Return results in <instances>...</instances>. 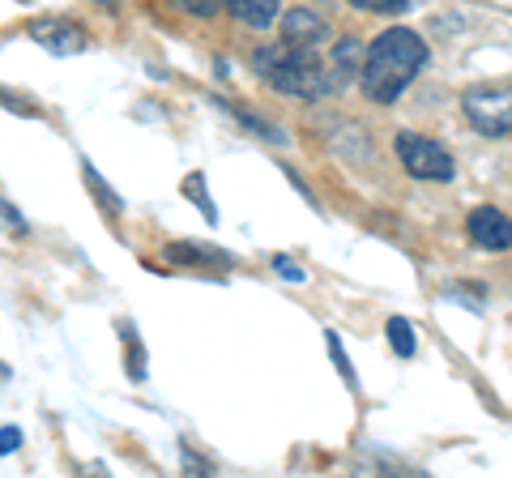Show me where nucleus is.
Instances as JSON below:
<instances>
[{"instance_id": "obj_1", "label": "nucleus", "mask_w": 512, "mask_h": 478, "mask_svg": "<svg viewBox=\"0 0 512 478\" xmlns=\"http://www.w3.org/2000/svg\"><path fill=\"white\" fill-rule=\"evenodd\" d=\"M427 65V43L414 30H384V35L367 47L359 86L372 103H393L414 77Z\"/></svg>"}, {"instance_id": "obj_16", "label": "nucleus", "mask_w": 512, "mask_h": 478, "mask_svg": "<svg viewBox=\"0 0 512 478\" xmlns=\"http://www.w3.org/2000/svg\"><path fill=\"white\" fill-rule=\"evenodd\" d=\"M180 9H188V13H197V18H214V13L227 5V0H175Z\"/></svg>"}, {"instance_id": "obj_8", "label": "nucleus", "mask_w": 512, "mask_h": 478, "mask_svg": "<svg viewBox=\"0 0 512 478\" xmlns=\"http://www.w3.org/2000/svg\"><path fill=\"white\" fill-rule=\"evenodd\" d=\"M227 9L235 22H244L252 30L274 26V18H278V0H227Z\"/></svg>"}, {"instance_id": "obj_11", "label": "nucleus", "mask_w": 512, "mask_h": 478, "mask_svg": "<svg viewBox=\"0 0 512 478\" xmlns=\"http://www.w3.org/2000/svg\"><path fill=\"white\" fill-rule=\"evenodd\" d=\"M355 60H359V43L355 39H342L338 47H333V73L346 77L350 69H355Z\"/></svg>"}, {"instance_id": "obj_19", "label": "nucleus", "mask_w": 512, "mask_h": 478, "mask_svg": "<svg viewBox=\"0 0 512 478\" xmlns=\"http://www.w3.org/2000/svg\"><path fill=\"white\" fill-rule=\"evenodd\" d=\"M22 444V432L18 427H5V432H0V453H13Z\"/></svg>"}, {"instance_id": "obj_2", "label": "nucleus", "mask_w": 512, "mask_h": 478, "mask_svg": "<svg viewBox=\"0 0 512 478\" xmlns=\"http://www.w3.org/2000/svg\"><path fill=\"white\" fill-rule=\"evenodd\" d=\"M256 69L269 77V86L291 94V99H325V94L338 86V77H333L325 65L316 60V52H295V47H265V52H256Z\"/></svg>"}, {"instance_id": "obj_18", "label": "nucleus", "mask_w": 512, "mask_h": 478, "mask_svg": "<svg viewBox=\"0 0 512 478\" xmlns=\"http://www.w3.org/2000/svg\"><path fill=\"white\" fill-rule=\"evenodd\" d=\"M274 269H278L282 278H291V282H303V269H299V265H295L291 257H278V261H274Z\"/></svg>"}, {"instance_id": "obj_5", "label": "nucleus", "mask_w": 512, "mask_h": 478, "mask_svg": "<svg viewBox=\"0 0 512 478\" xmlns=\"http://www.w3.org/2000/svg\"><path fill=\"white\" fill-rule=\"evenodd\" d=\"M466 231L478 248H487V252H504L512 248V218L500 214V210H491V205H483V210H474L470 222H466Z\"/></svg>"}, {"instance_id": "obj_6", "label": "nucleus", "mask_w": 512, "mask_h": 478, "mask_svg": "<svg viewBox=\"0 0 512 478\" xmlns=\"http://www.w3.org/2000/svg\"><path fill=\"white\" fill-rule=\"evenodd\" d=\"M325 39H329V26L312 9H291L282 18V43L295 47V52H316Z\"/></svg>"}, {"instance_id": "obj_4", "label": "nucleus", "mask_w": 512, "mask_h": 478, "mask_svg": "<svg viewBox=\"0 0 512 478\" xmlns=\"http://www.w3.org/2000/svg\"><path fill=\"white\" fill-rule=\"evenodd\" d=\"M397 154H402V167L414 180H453L457 163L440 141L419 137V133H397Z\"/></svg>"}, {"instance_id": "obj_13", "label": "nucleus", "mask_w": 512, "mask_h": 478, "mask_svg": "<svg viewBox=\"0 0 512 478\" xmlns=\"http://www.w3.org/2000/svg\"><path fill=\"white\" fill-rule=\"evenodd\" d=\"M325 346H329L333 363H338L342 380H346V385H355V368H350V359H346V350H342V338H338V333H325Z\"/></svg>"}, {"instance_id": "obj_14", "label": "nucleus", "mask_w": 512, "mask_h": 478, "mask_svg": "<svg viewBox=\"0 0 512 478\" xmlns=\"http://www.w3.org/2000/svg\"><path fill=\"white\" fill-rule=\"evenodd\" d=\"M355 9H367V13H406L410 5H419V0H350Z\"/></svg>"}, {"instance_id": "obj_15", "label": "nucleus", "mask_w": 512, "mask_h": 478, "mask_svg": "<svg viewBox=\"0 0 512 478\" xmlns=\"http://www.w3.org/2000/svg\"><path fill=\"white\" fill-rule=\"evenodd\" d=\"M167 257H171V261H218L214 252H201V248H192V244H171Z\"/></svg>"}, {"instance_id": "obj_10", "label": "nucleus", "mask_w": 512, "mask_h": 478, "mask_svg": "<svg viewBox=\"0 0 512 478\" xmlns=\"http://www.w3.org/2000/svg\"><path fill=\"white\" fill-rule=\"evenodd\" d=\"M384 333H389V346H393L402 359H410V355H414V329H410V321H402V316H393L389 329H384Z\"/></svg>"}, {"instance_id": "obj_3", "label": "nucleus", "mask_w": 512, "mask_h": 478, "mask_svg": "<svg viewBox=\"0 0 512 478\" xmlns=\"http://www.w3.org/2000/svg\"><path fill=\"white\" fill-rule=\"evenodd\" d=\"M461 111L483 137H512V86H474L461 94Z\"/></svg>"}, {"instance_id": "obj_17", "label": "nucleus", "mask_w": 512, "mask_h": 478, "mask_svg": "<svg viewBox=\"0 0 512 478\" xmlns=\"http://www.w3.org/2000/svg\"><path fill=\"white\" fill-rule=\"evenodd\" d=\"M0 210H5V227H9L13 235H26V222L18 218V210H13V201H5V205H0Z\"/></svg>"}, {"instance_id": "obj_12", "label": "nucleus", "mask_w": 512, "mask_h": 478, "mask_svg": "<svg viewBox=\"0 0 512 478\" xmlns=\"http://www.w3.org/2000/svg\"><path fill=\"white\" fill-rule=\"evenodd\" d=\"M82 175H86V184L94 188V193H99V201L107 205V210H124V201H120V197H116V193H111V188H107V184L99 180V171H94L90 163H82Z\"/></svg>"}, {"instance_id": "obj_7", "label": "nucleus", "mask_w": 512, "mask_h": 478, "mask_svg": "<svg viewBox=\"0 0 512 478\" xmlns=\"http://www.w3.org/2000/svg\"><path fill=\"white\" fill-rule=\"evenodd\" d=\"M30 35H35V43L52 47V52H60V56H73V52L86 47V30H77L73 22H35Z\"/></svg>"}, {"instance_id": "obj_9", "label": "nucleus", "mask_w": 512, "mask_h": 478, "mask_svg": "<svg viewBox=\"0 0 512 478\" xmlns=\"http://www.w3.org/2000/svg\"><path fill=\"white\" fill-rule=\"evenodd\" d=\"M184 197H192V205H197V210L205 214V222H218V210H214V201H210V193H205V175L197 171V175H188L184 180Z\"/></svg>"}]
</instances>
